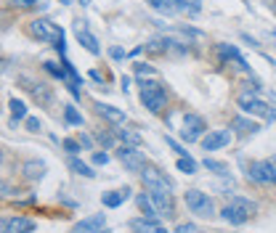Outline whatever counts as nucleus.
Returning <instances> with one entry per match:
<instances>
[{
	"mask_svg": "<svg viewBox=\"0 0 276 233\" xmlns=\"http://www.w3.org/2000/svg\"><path fill=\"white\" fill-rule=\"evenodd\" d=\"M255 215H258V204H255L252 199H247V196H234L221 209V217H223L226 223H231V225H244Z\"/></svg>",
	"mask_w": 276,
	"mask_h": 233,
	"instance_id": "obj_1",
	"label": "nucleus"
},
{
	"mask_svg": "<svg viewBox=\"0 0 276 233\" xmlns=\"http://www.w3.org/2000/svg\"><path fill=\"white\" fill-rule=\"evenodd\" d=\"M239 109L247 117H263L266 122H276V109H271V103H266L263 98H258L255 93H242L236 98Z\"/></svg>",
	"mask_w": 276,
	"mask_h": 233,
	"instance_id": "obj_2",
	"label": "nucleus"
},
{
	"mask_svg": "<svg viewBox=\"0 0 276 233\" xmlns=\"http://www.w3.org/2000/svg\"><path fill=\"white\" fill-rule=\"evenodd\" d=\"M27 32L32 35L35 40L40 43H58L64 40V29H61L58 24H53L51 19H35L27 24Z\"/></svg>",
	"mask_w": 276,
	"mask_h": 233,
	"instance_id": "obj_3",
	"label": "nucleus"
},
{
	"mask_svg": "<svg viewBox=\"0 0 276 233\" xmlns=\"http://www.w3.org/2000/svg\"><path fill=\"white\" fill-rule=\"evenodd\" d=\"M141 103L149 109L151 114H160L167 106V90L160 82H144L141 85Z\"/></svg>",
	"mask_w": 276,
	"mask_h": 233,
	"instance_id": "obj_4",
	"label": "nucleus"
},
{
	"mask_svg": "<svg viewBox=\"0 0 276 233\" xmlns=\"http://www.w3.org/2000/svg\"><path fill=\"white\" fill-rule=\"evenodd\" d=\"M183 201H186V207H189L194 215H199V217H212V215H215V204H212L210 194H202L199 188L186 191Z\"/></svg>",
	"mask_w": 276,
	"mask_h": 233,
	"instance_id": "obj_5",
	"label": "nucleus"
},
{
	"mask_svg": "<svg viewBox=\"0 0 276 233\" xmlns=\"http://www.w3.org/2000/svg\"><path fill=\"white\" fill-rule=\"evenodd\" d=\"M247 178L258 185H276V167H273V159H260V162H252L247 167Z\"/></svg>",
	"mask_w": 276,
	"mask_h": 233,
	"instance_id": "obj_6",
	"label": "nucleus"
},
{
	"mask_svg": "<svg viewBox=\"0 0 276 233\" xmlns=\"http://www.w3.org/2000/svg\"><path fill=\"white\" fill-rule=\"evenodd\" d=\"M117 159L125 164L130 173H138V175H141V170L146 167V157H144V151H138V146L122 143V146L117 149Z\"/></svg>",
	"mask_w": 276,
	"mask_h": 233,
	"instance_id": "obj_7",
	"label": "nucleus"
},
{
	"mask_svg": "<svg viewBox=\"0 0 276 233\" xmlns=\"http://www.w3.org/2000/svg\"><path fill=\"white\" fill-rule=\"evenodd\" d=\"M205 133H207V125H205V119L199 114H186V117H183V128H181L183 141L196 143V141H202V138H205Z\"/></svg>",
	"mask_w": 276,
	"mask_h": 233,
	"instance_id": "obj_8",
	"label": "nucleus"
},
{
	"mask_svg": "<svg viewBox=\"0 0 276 233\" xmlns=\"http://www.w3.org/2000/svg\"><path fill=\"white\" fill-rule=\"evenodd\" d=\"M141 180H144V185L146 188H162V191H173V180L167 178L162 170H157V167H144L141 170Z\"/></svg>",
	"mask_w": 276,
	"mask_h": 233,
	"instance_id": "obj_9",
	"label": "nucleus"
},
{
	"mask_svg": "<svg viewBox=\"0 0 276 233\" xmlns=\"http://www.w3.org/2000/svg\"><path fill=\"white\" fill-rule=\"evenodd\" d=\"M218 56H221V61H223V64L234 67V69H239V72H250L247 61H244V56L239 53V48H236V45L218 43Z\"/></svg>",
	"mask_w": 276,
	"mask_h": 233,
	"instance_id": "obj_10",
	"label": "nucleus"
},
{
	"mask_svg": "<svg viewBox=\"0 0 276 233\" xmlns=\"http://www.w3.org/2000/svg\"><path fill=\"white\" fill-rule=\"evenodd\" d=\"M154 207L160 212V217H173V194L170 191H162V188H146Z\"/></svg>",
	"mask_w": 276,
	"mask_h": 233,
	"instance_id": "obj_11",
	"label": "nucleus"
},
{
	"mask_svg": "<svg viewBox=\"0 0 276 233\" xmlns=\"http://www.w3.org/2000/svg\"><path fill=\"white\" fill-rule=\"evenodd\" d=\"M74 35H77V43L83 45V48L88 51V53H93V56H98L101 53V45H98V37L90 32V29L85 27V22H77V27H74Z\"/></svg>",
	"mask_w": 276,
	"mask_h": 233,
	"instance_id": "obj_12",
	"label": "nucleus"
},
{
	"mask_svg": "<svg viewBox=\"0 0 276 233\" xmlns=\"http://www.w3.org/2000/svg\"><path fill=\"white\" fill-rule=\"evenodd\" d=\"M199 143H202L205 151H218V149H223V146L231 143V130H210Z\"/></svg>",
	"mask_w": 276,
	"mask_h": 233,
	"instance_id": "obj_13",
	"label": "nucleus"
},
{
	"mask_svg": "<svg viewBox=\"0 0 276 233\" xmlns=\"http://www.w3.org/2000/svg\"><path fill=\"white\" fill-rule=\"evenodd\" d=\"M130 230H138V233H165V225L157 220V217H133V220L128 223Z\"/></svg>",
	"mask_w": 276,
	"mask_h": 233,
	"instance_id": "obj_14",
	"label": "nucleus"
},
{
	"mask_svg": "<svg viewBox=\"0 0 276 233\" xmlns=\"http://www.w3.org/2000/svg\"><path fill=\"white\" fill-rule=\"evenodd\" d=\"M0 228H3L6 233H13V230H27V233H32L37 230V223L35 220H29V217H3V223H0Z\"/></svg>",
	"mask_w": 276,
	"mask_h": 233,
	"instance_id": "obj_15",
	"label": "nucleus"
},
{
	"mask_svg": "<svg viewBox=\"0 0 276 233\" xmlns=\"http://www.w3.org/2000/svg\"><path fill=\"white\" fill-rule=\"evenodd\" d=\"M96 112H98V117H104L106 122H112V125H125L128 122V117H125V112L122 109H117V106H109V103H96Z\"/></svg>",
	"mask_w": 276,
	"mask_h": 233,
	"instance_id": "obj_16",
	"label": "nucleus"
},
{
	"mask_svg": "<svg viewBox=\"0 0 276 233\" xmlns=\"http://www.w3.org/2000/svg\"><path fill=\"white\" fill-rule=\"evenodd\" d=\"M72 230H88V233H96V230H106V217L104 215H90L85 220L74 223Z\"/></svg>",
	"mask_w": 276,
	"mask_h": 233,
	"instance_id": "obj_17",
	"label": "nucleus"
},
{
	"mask_svg": "<svg viewBox=\"0 0 276 233\" xmlns=\"http://www.w3.org/2000/svg\"><path fill=\"white\" fill-rule=\"evenodd\" d=\"M19 85H24V90H29V93H32L37 101H43V103H51V101H53V96L45 90V85H37L35 80H29V77H19Z\"/></svg>",
	"mask_w": 276,
	"mask_h": 233,
	"instance_id": "obj_18",
	"label": "nucleus"
},
{
	"mask_svg": "<svg viewBox=\"0 0 276 233\" xmlns=\"http://www.w3.org/2000/svg\"><path fill=\"white\" fill-rule=\"evenodd\" d=\"M231 130L236 135H242V138H247V135H255L260 130V125H258V122H252V119H247V117H234L231 119Z\"/></svg>",
	"mask_w": 276,
	"mask_h": 233,
	"instance_id": "obj_19",
	"label": "nucleus"
},
{
	"mask_svg": "<svg viewBox=\"0 0 276 233\" xmlns=\"http://www.w3.org/2000/svg\"><path fill=\"white\" fill-rule=\"evenodd\" d=\"M45 170H48V167H45V162H40V159H29V162L22 164V173H24L27 180H43Z\"/></svg>",
	"mask_w": 276,
	"mask_h": 233,
	"instance_id": "obj_20",
	"label": "nucleus"
},
{
	"mask_svg": "<svg viewBox=\"0 0 276 233\" xmlns=\"http://www.w3.org/2000/svg\"><path fill=\"white\" fill-rule=\"evenodd\" d=\"M67 167L72 170L74 175H83V178H96V173H93V167H90L88 162H83L77 154H69V159H67Z\"/></svg>",
	"mask_w": 276,
	"mask_h": 233,
	"instance_id": "obj_21",
	"label": "nucleus"
},
{
	"mask_svg": "<svg viewBox=\"0 0 276 233\" xmlns=\"http://www.w3.org/2000/svg\"><path fill=\"white\" fill-rule=\"evenodd\" d=\"M128 199H130V188H120V191H106V194L101 196L104 207H109V209H114V207H120V204H125Z\"/></svg>",
	"mask_w": 276,
	"mask_h": 233,
	"instance_id": "obj_22",
	"label": "nucleus"
},
{
	"mask_svg": "<svg viewBox=\"0 0 276 233\" xmlns=\"http://www.w3.org/2000/svg\"><path fill=\"white\" fill-rule=\"evenodd\" d=\"M167 11H173V13H199L202 6L194 3V0H167Z\"/></svg>",
	"mask_w": 276,
	"mask_h": 233,
	"instance_id": "obj_23",
	"label": "nucleus"
},
{
	"mask_svg": "<svg viewBox=\"0 0 276 233\" xmlns=\"http://www.w3.org/2000/svg\"><path fill=\"white\" fill-rule=\"evenodd\" d=\"M114 133H117V138H120V143H128V146H141V143H144L141 133H138V130H130V128H125V125H120Z\"/></svg>",
	"mask_w": 276,
	"mask_h": 233,
	"instance_id": "obj_24",
	"label": "nucleus"
},
{
	"mask_svg": "<svg viewBox=\"0 0 276 233\" xmlns=\"http://www.w3.org/2000/svg\"><path fill=\"white\" fill-rule=\"evenodd\" d=\"M135 204H138V209H141L146 217H160V212H157V207H154V201H151L149 191L138 194V196H135Z\"/></svg>",
	"mask_w": 276,
	"mask_h": 233,
	"instance_id": "obj_25",
	"label": "nucleus"
},
{
	"mask_svg": "<svg viewBox=\"0 0 276 233\" xmlns=\"http://www.w3.org/2000/svg\"><path fill=\"white\" fill-rule=\"evenodd\" d=\"M64 122H67V125H74V128H83V114L77 112V109H74L72 103L69 106H64Z\"/></svg>",
	"mask_w": 276,
	"mask_h": 233,
	"instance_id": "obj_26",
	"label": "nucleus"
},
{
	"mask_svg": "<svg viewBox=\"0 0 276 233\" xmlns=\"http://www.w3.org/2000/svg\"><path fill=\"white\" fill-rule=\"evenodd\" d=\"M8 106H11V114H13V119H27L29 114H27V103L24 101H19V98H11L8 101Z\"/></svg>",
	"mask_w": 276,
	"mask_h": 233,
	"instance_id": "obj_27",
	"label": "nucleus"
},
{
	"mask_svg": "<svg viewBox=\"0 0 276 233\" xmlns=\"http://www.w3.org/2000/svg\"><path fill=\"white\" fill-rule=\"evenodd\" d=\"M175 167L181 170V173H186V175H194V173H196V162H194L191 157H178Z\"/></svg>",
	"mask_w": 276,
	"mask_h": 233,
	"instance_id": "obj_28",
	"label": "nucleus"
},
{
	"mask_svg": "<svg viewBox=\"0 0 276 233\" xmlns=\"http://www.w3.org/2000/svg\"><path fill=\"white\" fill-rule=\"evenodd\" d=\"M96 141H98L104 149H114V143L120 141V138H117V133H104V130H101V133L96 135Z\"/></svg>",
	"mask_w": 276,
	"mask_h": 233,
	"instance_id": "obj_29",
	"label": "nucleus"
},
{
	"mask_svg": "<svg viewBox=\"0 0 276 233\" xmlns=\"http://www.w3.org/2000/svg\"><path fill=\"white\" fill-rule=\"evenodd\" d=\"M202 164L210 170V173H215V175H228V167H226L223 162H215V159H210V157H207Z\"/></svg>",
	"mask_w": 276,
	"mask_h": 233,
	"instance_id": "obj_30",
	"label": "nucleus"
},
{
	"mask_svg": "<svg viewBox=\"0 0 276 233\" xmlns=\"http://www.w3.org/2000/svg\"><path fill=\"white\" fill-rule=\"evenodd\" d=\"M43 67H45V72H48V74H53L56 80H61V82H67V72H64V69H58V67L53 64V61H45Z\"/></svg>",
	"mask_w": 276,
	"mask_h": 233,
	"instance_id": "obj_31",
	"label": "nucleus"
},
{
	"mask_svg": "<svg viewBox=\"0 0 276 233\" xmlns=\"http://www.w3.org/2000/svg\"><path fill=\"white\" fill-rule=\"evenodd\" d=\"M135 77H157V69L154 67H149V64H135Z\"/></svg>",
	"mask_w": 276,
	"mask_h": 233,
	"instance_id": "obj_32",
	"label": "nucleus"
},
{
	"mask_svg": "<svg viewBox=\"0 0 276 233\" xmlns=\"http://www.w3.org/2000/svg\"><path fill=\"white\" fill-rule=\"evenodd\" d=\"M64 151L67 154H80L83 151V143L74 141V138H67V141H64Z\"/></svg>",
	"mask_w": 276,
	"mask_h": 233,
	"instance_id": "obj_33",
	"label": "nucleus"
},
{
	"mask_svg": "<svg viewBox=\"0 0 276 233\" xmlns=\"http://www.w3.org/2000/svg\"><path fill=\"white\" fill-rule=\"evenodd\" d=\"M165 141H167V146H170V149H173V151L178 154V157H189V151H186V149H183V146H181V143L175 141V138H170V135H167V138H165Z\"/></svg>",
	"mask_w": 276,
	"mask_h": 233,
	"instance_id": "obj_34",
	"label": "nucleus"
},
{
	"mask_svg": "<svg viewBox=\"0 0 276 233\" xmlns=\"http://www.w3.org/2000/svg\"><path fill=\"white\" fill-rule=\"evenodd\" d=\"M24 125H27V130H29V133H40L43 122H40L37 117H27V119H24Z\"/></svg>",
	"mask_w": 276,
	"mask_h": 233,
	"instance_id": "obj_35",
	"label": "nucleus"
},
{
	"mask_svg": "<svg viewBox=\"0 0 276 233\" xmlns=\"http://www.w3.org/2000/svg\"><path fill=\"white\" fill-rule=\"evenodd\" d=\"M109 154L106 151H93V164H98V167H104V164H109Z\"/></svg>",
	"mask_w": 276,
	"mask_h": 233,
	"instance_id": "obj_36",
	"label": "nucleus"
},
{
	"mask_svg": "<svg viewBox=\"0 0 276 233\" xmlns=\"http://www.w3.org/2000/svg\"><path fill=\"white\" fill-rule=\"evenodd\" d=\"M13 6H19V8H35L40 0H11Z\"/></svg>",
	"mask_w": 276,
	"mask_h": 233,
	"instance_id": "obj_37",
	"label": "nucleus"
},
{
	"mask_svg": "<svg viewBox=\"0 0 276 233\" xmlns=\"http://www.w3.org/2000/svg\"><path fill=\"white\" fill-rule=\"evenodd\" d=\"M149 8H154V11H167V0H146Z\"/></svg>",
	"mask_w": 276,
	"mask_h": 233,
	"instance_id": "obj_38",
	"label": "nucleus"
},
{
	"mask_svg": "<svg viewBox=\"0 0 276 233\" xmlns=\"http://www.w3.org/2000/svg\"><path fill=\"white\" fill-rule=\"evenodd\" d=\"M175 230L178 233H186V230H196V225L194 223H181V225H175Z\"/></svg>",
	"mask_w": 276,
	"mask_h": 233,
	"instance_id": "obj_39",
	"label": "nucleus"
},
{
	"mask_svg": "<svg viewBox=\"0 0 276 233\" xmlns=\"http://www.w3.org/2000/svg\"><path fill=\"white\" fill-rule=\"evenodd\" d=\"M80 143H83V149H88V151H90V149H93V141H90V138H88V135H80Z\"/></svg>",
	"mask_w": 276,
	"mask_h": 233,
	"instance_id": "obj_40",
	"label": "nucleus"
},
{
	"mask_svg": "<svg viewBox=\"0 0 276 233\" xmlns=\"http://www.w3.org/2000/svg\"><path fill=\"white\" fill-rule=\"evenodd\" d=\"M109 56H112V58H125V51H122V48H112Z\"/></svg>",
	"mask_w": 276,
	"mask_h": 233,
	"instance_id": "obj_41",
	"label": "nucleus"
},
{
	"mask_svg": "<svg viewBox=\"0 0 276 233\" xmlns=\"http://www.w3.org/2000/svg\"><path fill=\"white\" fill-rule=\"evenodd\" d=\"M90 80H96V82H104V77L98 72H90Z\"/></svg>",
	"mask_w": 276,
	"mask_h": 233,
	"instance_id": "obj_42",
	"label": "nucleus"
},
{
	"mask_svg": "<svg viewBox=\"0 0 276 233\" xmlns=\"http://www.w3.org/2000/svg\"><path fill=\"white\" fill-rule=\"evenodd\" d=\"M80 6L85 8V6H90V0H80Z\"/></svg>",
	"mask_w": 276,
	"mask_h": 233,
	"instance_id": "obj_43",
	"label": "nucleus"
},
{
	"mask_svg": "<svg viewBox=\"0 0 276 233\" xmlns=\"http://www.w3.org/2000/svg\"><path fill=\"white\" fill-rule=\"evenodd\" d=\"M58 3H61V6H69V3H72V0H58Z\"/></svg>",
	"mask_w": 276,
	"mask_h": 233,
	"instance_id": "obj_44",
	"label": "nucleus"
},
{
	"mask_svg": "<svg viewBox=\"0 0 276 233\" xmlns=\"http://www.w3.org/2000/svg\"><path fill=\"white\" fill-rule=\"evenodd\" d=\"M273 11H276V0H273Z\"/></svg>",
	"mask_w": 276,
	"mask_h": 233,
	"instance_id": "obj_45",
	"label": "nucleus"
},
{
	"mask_svg": "<svg viewBox=\"0 0 276 233\" xmlns=\"http://www.w3.org/2000/svg\"><path fill=\"white\" fill-rule=\"evenodd\" d=\"M273 167H276V159H273Z\"/></svg>",
	"mask_w": 276,
	"mask_h": 233,
	"instance_id": "obj_46",
	"label": "nucleus"
}]
</instances>
